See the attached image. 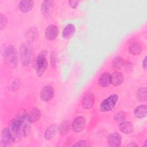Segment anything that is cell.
<instances>
[{
    "label": "cell",
    "mask_w": 147,
    "mask_h": 147,
    "mask_svg": "<svg viewBox=\"0 0 147 147\" xmlns=\"http://www.w3.org/2000/svg\"><path fill=\"white\" fill-rule=\"evenodd\" d=\"M123 81V76L122 73L115 72L111 75V83L115 86H119L122 83Z\"/></svg>",
    "instance_id": "cell-19"
},
{
    "label": "cell",
    "mask_w": 147,
    "mask_h": 147,
    "mask_svg": "<svg viewBox=\"0 0 147 147\" xmlns=\"http://www.w3.org/2000/svg\"><path fill=\"white\" fill-rule=\"evenodd\" d=\"M98 84L100 86L105 87L111 84V75L109 72H103L98 79Z\"/></svg>",
    "instance_id": "cell-16"
},
{
    "label": "cell",
    "mask_w": 147,
    "mask_h": 147,
    "mask_svg": "<svg viewBox=\"0 0 147 147\" xmlns=\"http://www.w3.org/2000/svg\"><path fill=\"white\" fill-rule=\"evenodd\" d=\"M71 127L70 122L68 120L63 121L59 126V131L62 135L66 134L69 131Z\"/></svg>",
    "instance_id": "cell-21"
},
{
    "label": "cell",
    "mask_w": 147,
    "mask_h": 147,
    "mask_svg": "<svg viewBox=\"0 0 147 147\" xmlns=\"http://www.w3.org/2000/svg\"><path fill=\"white\" fill-rule=\"evenodd\" d=\"M75 32V28L73 24H69L67 25L63 29L62 36L65 39H69L71 38Z\"/></svg>",
    "instance_id": "cell-18"
},
{
    "label": "cell",
    "mask_w": 147,
    "mask_h": 147,
    "mask_svg": "<svg viewBox=\"0 0 147 147\" xmlns=\"http://www.w3.org/2000/svg\"><path fill=\"white\" fill-rule=\"evenodd\" d=\"M59 34L58 28L55 25H49L45 31V37L50 41L56 39Z\"/></svg>",
    "instance_id": "cell-8"
},
{
    "label": "cell",
    "mask_w": 147,
    "mask_h": 147,
    "mask_svg": "<svg viewBox=\"0 0 147 147\" xmlns=\"http://www.w3.org/2000/svg\"><path fill=\"white\" fill-rule=\"evenodd\" d=\"M138 145L137 144H136L134 142H130V144H129L128 145H127V146H137Z\"/></svg>",
    "instance_id": "cell-34"
},
{
    "label": "cell",
    "mask_w": 147,
    "mask_h": 147,
    "mask_svg": "<svg viewBox=\"0 0 147 147\" xmlns=\"http://www.w3.org/2000/svg\"><path fill=\"white\" fill-rule=\"evenodd\" d=\"M59 129L57 123H53L48 126L45 131L44 138L47 140H49L52 138L56 134Z\"/></svg>",
    "instance_id": "cell-14"
},
{
    "label": "cell",
    "mask_w": 147,
    "mask_h": 147,
    "mask_svg": "<svg viewBox=\"0 0 147 147\" xmlns=\"http://www.w3.org/2000/svg\"><path fill=\"white\" fill-rule=\"evenodd\" d=\"M30 123L31 122L29 121V120L26 117V118L25 119V121L23 122L22 127V134L23 137H26L29 134L30 131V127H31Z\"/></svg>",
    "instance_id": "cell-24"
},
{
    "label": "cell",
    "mask_w": 147,
    "mask_h": 147,
    "mask_svg": "<svg viewBox=\"0 0 147 147\" xmlns=\"http://www.w3.org/2000/svg\"><path fill=\"white\" fill-rule=\"evenodd\" d=\"M34 5L33 1L25 0L20 1L18 5L19 10L24 13L29 12L33 7Z\"/></svg>",
    "instance_id": "cell-12"
},
{
    "label": "cell",
    "mask_w": 147,
    "mask_h": 147,
    "mask_svg": "<svg viewBox=\"0 0 147 147\" xmlns=\"http://www.w3.org/2000/svg\"><path fill=\"white\" fill-rule=\"evenodd\" d=\"M41 117V111L38 108L32 109L28 114H27V118L31 123L36 122Z\"/></svg>",
    "instance_id": "cell-17"
},
{
    "label": "cell",
    "mask_w": 147,
    "mask_h": 147,
    "mask_svg": "<svg viewBox=\"0 0 147 147\" xmlns=\"http://www.w3.org/2000/svg\"><path fill=\"white\" fill-rule=\"evenodd\" d=\"M14 142L15 141L10 133L9 128H4L1 134V144L4 146H11L14 144Z\"/></svg>",
    "instance_id": "cell-6"
},
{
    "label": "cell",
    "mask_w": 147,
    "mask_h": 147,
    "mask_svg": "<svg viewBox=\"0 0 147 147\" xmlns=\"http://www.w3.org/2000/svg\"><path fill=\"white\" fill-rule=\"evenodd\" d=\"M34 56L33 48L28 43L22 44L20 48V57L23 65L28 66L32 62Z\"/></svg>",
    "instance_id": "cell-2"
},
{
    "label": "cell",
    "mask_w": 147,
    "mask_h": 147,
    "mask_svg": "<svg viewBox=\"0 0 147 147\" xmlns=\"http://www.w3.org/2000/svg\"><path fill=\"white\" fill-rule=\"evenodd\" d=\"M119 130L125 134H130L134 129V126L130 122L123 121L118 125Z\"/></svg>",
    "instance_id": "cell-15"
},
{
    "label": "cell",
    "mask_w": 147,
    "mask_h": 147,
    "mask_svg": "<svg viewBox=\"0 0 147 147\" xmlns=\"http://www.w3.org/2000/svg\"><path fill=\"white\" fill-rule=\"evenodd\" d=\"M130 53L133 55H138L142 52L141 47L137 43H132L129 48Z\"/></svg>",
    "instance_id": "cell-23"
},
{
    "label": "cell",
    "mask_w": 147,
    "mask_h": 147,
    "mask_svg": "<svg viewBox=\"0 0 147 147\" xmlns=\"http://www.w3.org/2000/svg\"><path fill=\"white\" fill-rule=\"evenodd\" d=\"M68 3H69V5L71 7H72L74 9H75L78 6V5L79 3V1H74H74H69L68 2Z\"/></svg>",
    "instance_id": "cell-30"
},
{
    "label": "cell",
    "mask_w": 147,
    "mask_h": 147,
    "mask_svg": "<svg viewBox=\"0 0 147 147\" xmlns=\"http://www.w3.org/2000/svg\"><path fill=\"white\" fill-rule=\"evenodd\" d=\"M36 30L35 31H34L33 29L32 31H30L29 32H28V39H30L32 40V38H33L35 36L36 34Z\"/></svg>",
    "instance_id": "cell-31"
},
{
    "label": "cell",
    "mask_w": 147,
    "mask_h": 147,
    "mask_svg": "<svg viewBox=\"0 0 147 147\" xmlns=\"http://www.w3.org/2000/svg\"><path fill=\"white\" fill-rule=\"evenodd\" d=\"M54 89L49 85L43 87L40 92V98L44 102H48L54 96Z\"/></svg>",
    "instance_id": "cell-7"
},
{
    "label": "cell",
    "mask_w": 147,
    "mask_h": 147,
    "mask_svg": "<svg viewBox=\"0 0 147 147\" xmlns=\"http://www.w3.org/2000/svg\"><path fill=\"white\" fill-rule=\"evenodd\" d=\"M147 113V107L145 105H140L137 107L134 111L135 116L138 118H144L146 116Z\"/></svg>",
    "instance_id": "cell-20"
},
{
    "label": "cell",
    "mask_w": 147,
    "mask_h": 147,
    "mask_svg": "<svg viewBox=\"0 0 147 147\" xmlns=\"http://www.w3.org/2000/svg\"><path fill=\"white\" fill-rule=\"evenodd\" d=\"M53 6L52 1H44L41 5V12L45 17H48L52 11Z\"/></svg>",
    "instance_id": "cell-13"
},
{
    "label": "cell",
    "mask_w": 147,
    "mask_h": 147,
    "mask_svg": "<svg viewBox=\"0 0 147 147\" xmlns=\"http://www.w3.org/2000/svg\"><path fill=\"white\" fill-rule=\"evenodd\" d=\"M122 138L118 133H113L110 134L107 138L109 145L110 146H119L121 144Z\"/></svg>",
    "instance_id": "cell-11"
},
{
    "label": "cell",
    "mask_w": 147,
    "mask_h": 147,
    "mask_svg": "<svg viewBox=\"0 0 147 147\" xmlns=\"http://www.w3.org/2000/svg\"><path fill=\"white\" fill-rule=\"evenodd\" d=\"M94 95L92 92H88L86 93L82 98V106L86 109H91L94 105Z\"/></svg>",
    "instance_id": "cell-10"
},
{
    "label": "cell",
    "mask_w": 147,
    "mask_h": 147,
    "mask_svg": "<svg viewBox=\"0 0 147 147\" xmlns=\"http://www.w3.org/2000/svg\"><path fill=\"white\" fill-rule=\"evenodd\" d=\"M146 140H145V145H144V146H147V142H146Z\"/></svg>",
    "instance_id": "cell-35"
},
{
    "label": "cell",
    "mask_w": 147,
    "mask_h": 147,
    "mask_svg": "<svg viewBox=\"0 0 147 147\" xmlns=\"http://www.w3.org/2000/svg\"><path fill=\"white\" fill-rule=\"evenodd\" d=\"M86 125V119L82 116L77 117L72 122V128L75 132L82 131Z\"/></svg>",
    "instance_id": "cell-9"
},
{
    "label": "cell",
    "mask_w": 147,
    "mask_h": 147,
    "mask_svg": "<svg viewBox=\"0 0 147 147\" xmlns=\"http://www.w3.org/2000/svg\"><path fill=\"white\" fill-rule=\"evenodd\" d=\"M27 117L25 111H22L17 114L11 120L8 127L10 133L15 142L20 141L22 137V127L25 119Z\"/></svg>",
    "instance_id": "cell-1"
},
{
    "label": "cell",
    "mask_w": 147,
    "mask_h": 147,
    "mask_svg": "<svg viewBox=\"0 0 147 147\" xmlns=\"http://www.w3.org/2000/svg\"><path fill=\"white\" fill-rule=\"evenodd\" d=\"M137 99L140 102H145L146 99V88L145 87L139 88L136 93Z\"/></svg>",
    "instance_id": "cell-25"
},
{
    "label": "cell",
    "mask_w": 147,
    "mask_h": 147,
    "mask_svg": "<svg viewBox=\"0 0 147 147\" xmlns=\"http://www.w3.org/2000/svg\"><path fill=\"white\" fill-rule=\"evenodd\" d=\"M146 66H147V64H146V57H145L143 61H142V67L144 69H146Z\"/></svg>",
    "instance_id": "cell-33"
},
{
    "label": "cell",
    "mask_w": 147,
    "mask_h": 147,
    "mask_svg": "<svg viewBox=\"0 0 147 147\" xmlns=\"http://www.w3.org/2000/svg\"><path fill=\"white\" fill-rule=\"evenodd\" d=\"M74 146H88L90 144L85 140H80L79 142H76L75 144L73 145Z\"/></svg>",
    "instance_id": "cell-29"
},
{
    "label": "cell",
    "mask_w": 147,
    "mask_h": 147,
    "mask_svg": "<svg viewBox=\"0 0 147 147\" xmlns=\"http://www.w3.org/2000/svg\"><path fill=\"white\" fill-rule=\"evenodd\" d=\"M0 20H1L0 28H1V29H2L6 26V25L7 24V19L3 15L1 14L0 17Z\"/></svg>",
    "instance_id": "cell-28"
},
{
    "label": "cell",
    "mask_w": 147,
    "mask_h": 147,
    "mask_svg": "<svg viewBox=\"0 0 147 147\" xmlns=\"http://www.w3.org/2000/svg\"><path fill=\"white\" fill-rule=\"evenodd\" d=\"M47 51L44 50L37 55L35 61V69L38 76H41L45 71L48 67V61L47 59Z\"/></svg>",
    "instance_id": "cell-4"
},
{
    "label": "cell",
    "mask_w": 147,
    "mask_h": 147,
    "mask_svg": "<svg viewBox=\"0 0 147 147\" xmlns=\"http://www.w3.org/2000/svg\"><path fill=\"white\" fill-rule=\"evenodd\" d=\"M3 56L5 61L10 67L16 68L18 64V53L13 45H9L5 49Z\"/></svg>",
    "instance_id": "cell-3"
},
{
    "label": "cell",
    "mask_w": 147,
    "mask_h": 147,
    "mask_svg": "<svg viewBox=\"0 0 147 147\" xmlns=\"http://www.w3.org/2000/svg\"><path fill=\"white\" fill-rule=\"evenodd\" d=\"M50 62L52 68H56V56L54 52H52L50 55Z\"/></svg>",
    "instance_id": "cell-27"
},
{
    "label": "cell",
    "mask_w": 147,
    "mask_h": 147,
    "mask_svg": "<svg viewBox=\"0 0 147 147\" xmlns=\"http://www.w3.org/2000/svg\"><path fill=\"white\" fill-rule=\"evenodd\" d=\"M118 99V96L117 94H113L109 97L102 101L100 105L99 110L102 112L111 111L116 105Z\"/></svg>",
    "instance_id": "cell-5"
},
{
    "label": "cell",
    "mask_w": 147,
    "mask_h": 147,
    "mask_svg": "<svg viewBox=\"0 0 147 147\" xmlns=\"http://www.w3.org/2000/svg\"><path fill=\"white\" fill-rule=\"evenodd\" d=\"M123 67L125 68L126 70L129 71V69H131V68H132V64H131L130 62L126 61V62H125Z\"/></svg>",
    "instance_id": "cell-32"
},
{
    "label": "cell",
    "mask_w": 147,
    "mask_h": 147,
    "mask_svg": "<svg viewBox=\"0 0 147 147\" xmlns=\"http://www.w3.org/2000/svg\"><path fill=\"white\" fill-rule=\"evenodd\" d=\"M125 113L121 111L117 113L114 116V120L117 122H122L125 119Z\"/></svg>",
    "instance_id": "cell-26"
},
{
    "label": "cell",
    "mask_w": 147,
    "mask_h": 147,
    "mask_svg": "<svg viewBox=\"0 0 147 147\" xmlns=\"http://www.w3.org/2000/svg\"><path fill=\"white\" fill-rule=\"evenodd\" d=\"M125 61L121 56H115L112 61V67L116 69H121L123 67Z\"/></svg>",
    "instance_id": "cell-22"
}]
</instances>
